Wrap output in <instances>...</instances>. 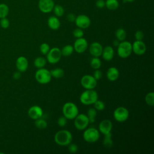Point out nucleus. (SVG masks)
<instances>
[{
    "mask_svg": "<svg viewBox=\"0 0 154 154\" xmlns=\"http://www.w3.org/2000/svg\"><path fill=\"white\" fill-rule=\"evenodd\" d=\"M115 35L118 40H119L120 42H122L125 40L126 37V32L123 28H120L116 30L115 32Z\"/></svg>",
    "mask_w": 154,
    "mask_h": 154,
    "instance_id": "obj_27",
    "label": "nucleus"
},
{
    "mask_svg": "<svg viewBox=\"0 0 154 154\" xmlns=\"http://www.w3.org/2000/svg\"><path fill=\"white\" fill-rule=\"evenodd\" d=\"M94 105V108L97 110V111H102L105 109V103L100 100L97 99L95 102L93 103Z\"/></svg>",
    "mask_w": 154,
    "mask_h": 154,
    "instance_id": "obj_34",
    "label": "nucleus"
},
{
    "mask_svg": "<svg viewBox=\"0 0 154 154\" xmlns=\"http://www.w3.org/2000/svg\"><path fill=\"white\" fill-rule=\"evenodd\" d=\"M72 134L68 130H60L57 132L54 135L55 143L60 146H67L72 143Z\"/></svg>",
    "mask_w": 154,
    "mask_h": 154,
    "instance_id": "obj_1",
    "label": "nucleus"
},
{
    "mask_svg": "<svg viewBox=\"0 0 154 154\" xmlns=\"http://www.w3.org/2000/svg\"><path fill=\"white\" fill-rule=\"evenodd\" d=\"M132 52L137 55H142L146 51V45L143 40H135L132 44Z\"/></svg>",
    "mask_w": 154,
    "mask_h": 154,
    "instance_id": "obj_14",
    "label": "nucleus"
},
{
    "mask_svg": "<svg viewBox=\"0 0 154 154\" xmlns=\"http://www.w3.org/2000/svg\"><path fill=\"white\" fill-rule=\"evenodd\" d=\"M60 50H61V53L62 56H64V57H69L71 55L74 51L73 46L71 45H65Z\"/></svg>",
    "mask_w": 154,
    "mask_h": 154,
    "instance_id": "obj_23",
    "label": "nucleus"
},
{
    "mask_svg": "<svg viewBox=\"0 0 154 154\" xmlns=\"http://www.w3.org/2000/svg\"><path fill=\"white\" fill-rule=\"evenodd\" d=\"M9 12V8L5 4H0V18L6 17Z\"/></svg>",
    "mask_w": 154,
    "mask_h": 154,
    "instance_id": "obj_31",
    "label": "nucleus"
},
{
    "mask_svg": "<svg viewBox=\"0 0 154 154\" xmlns=\"http://www.w3.org/2000/svg\"><path fill=\"white\" fill-rule=\"evenodd\" d=\"M145 102L147 105L153 106L154 105V93L151 91L146 94L145 96Z\"/></svg>",
    "mask_w": 154,
    "mask_h": 154,
    "instance_id": "obj_33",
    "label": "nucleus"
},
{
    "mask_svg": "<svg viewBox=\"0 0 154 154\" xmlns=\"http://www.w3.org/2000/svg\"><path fill=\"white\" fill-rule=\"evenodd\" d=\"M90 66L93 69H99L102 65L101 60L99 57H93V58L90 60Z\"/></svg>",
    "mask_w": 154,
    "mask_h": 154,
    "instance_id": "obj_28",
    "label": "nucleus"
},
{
    "mask_svg": "<svg viewBox=\"0 0 154 154\" xmlns=\"http://www.w3.org/2000/svg\"><path fill=\"white\" fill-rule=\"evenodd\" d=\"M135 38L136 40H143L144 38V33L141 30H137L135 32Z\"/></svg>",
    "mask_w": 154,
    "mask_h": 154,
    "instance_id": "obj_40",
    "label": "nucleus"
},
{
    "mask_svg": "<svg viewBox=\"0 0 154 154\" xmlns=\"http://www.w3.org/2000/svg\"><path fill=\"white\" fill-rule=\"evenodd\" d=\"M120 41L119 40H118L117 39H116V40H115L114 42H113V45H114V46H118V45H119V43H120Z\"/></svg>",
    "mask_w": 154,
    "mask_h": 154,
    "instance_id": "obj_45",
    "label": "nucleus"
},
{
    "mask_svg": "<svg viewBox=\"0 0 154 154\" xmlns=\"http://www.w3.org/2000/svg\"><path fill=\"white\" fill-rule=\"evenodd\" d=\"M66 19L70 22H74L76 19V16L73 13H69L66 16Z\"/></svg>",
    "mask_w": 154,
    "mask_h": 154,
    "instance_id": "obj_43",
    "label": "nucleus"
},
{
    "mask_svg": "<svg viewBox=\"0 0 154 154\" xmlns=\"http://www.w3.org/2000/svg\"><path fill=\"white\" fill-rule=\"evenodd\" d=\"M61 57L60 49L54 47L50 49L46 54V60L50 64H56L61 60Z\"/></svg>",
    "mask_w": 154,
    "mask_h": 154,
    "instance_id": "obj_9",
    "label": "nucleus"
},
{
    "mask_svg": "<svg viewBox=\"0 0 154 154\" xmlns=\"http://www.w3.org/2000/svg\"><path fill=\"white\" fill-rule=\"evenodd\" d=\"M52 78L59 79L62 78L64 75V71L61 68H56L50 70Z\"/></svg>",
    "mask_w": 154,
    "mask_h": 154,
    "instance_id": "obj_25",
    "label": "nucleus"
},
{
    "mask_svg": "<svg viewBox=\"0 0 154 154\" xmlns=\"http://www.w3.org/2000/svg\"><path fill=\"white\" fill-rule=\"evenodd\" d=\"M83 138L87 143H93L97 141L100 138V132L95 128L91 127L84 130Z\"/></svg>",
    "mask_w": 154,
    "mask_h": 154,
    "instance_id": "obj_4",
    "label": "nucleus"
},
{
    "mask_svg": "<svg viewBox=\"0 0 154 154\" xmlns=\"http://www.w3.org/2000/svg\"><path fill=\"white\" fill-rule=\"evenodd\" d=\"M86 115L88 119L89 122L90 123H93L95 122L96 117L97 115V110L94 108H90L88 109Z\"/></svg>",
    "mask_w": 154,
    "mask_h": 154,
    "instance_id": "obj_26",
    "label": "nucleus"
},
{
    "mask_svg": "<svg viewBox=\"0 0 154 154\" xmlns=\"http://www.w3.org/2000/svg\"><path fill=\"white\" fill-rule=\"evenodd\" d=\"M16 66L20 72H25L28 67V61L24 56L19 57L16 61Z\"/></svg>",
    "mask_w": 154,
    "mask_h": 154,
    "instance_id": "obj_18",
    "label": "nucleus"
},
{
    "mask_svg": "<svg viewBox=\"0 0 154 154\" xmlns=\"http://www.w3.org/2000/svg\"><path fill=\"white\" fill-rule=\"evenodd\" d=\"M34 125L36 128L40 129H44L48 126L47 122L45 119H42V117L35 120Z\"/></svg>",
    "mask_w": 154,
    "mask_h": 154,
    "instance_id": "obj_30",
    "label": "nucleus"
},
{
    "mask_svg": "<svg viewBox=\"0 0 154 154\" xmlns=\"http://www.w3.org/2000/svg\"><path fill=\"white\" fill-rule=\"evenodd\" d=\"M105 6L108 10H115L118 8L119 2L117 0H106Z\"/></svg>",
    "mask_w": 154,
    "mask_h": 154,
    "instance_id": "obj_24",
    "label": "nucleus"
},
{
    "mask_svg": "<svg viewBox=\"0 0 154 154\" xmlns=\"http://www.w3.org/2000/svg\"><path fill=\"white\" fill-rule=\"evenodd\" d=\"M73 35L76 38H81L84 35V31L82 29L77 27L73 31Z\"/></svg>",
    "mask_w": 154,
    "mask_h": 154,
    "instance_id": "obj_36",
    "label": "nucleus"
},
{
    "mask_svg": "<svg viewBox=\"0 0 154 154\" xmlns=\"http://www.w3.org/2000/svg\"><path fill=\"white\" fill-rule=\"evenodd\" d=\"M62 112L63 116L67 119V120H72L79 114L78 106L73 102H67L65 103L62 108Z\"/></svg>",
    "mask_w": 154,
    "mask_h": 154,
    "instance_id": "obj_3",
    "label": "nucleus"
},
{
    "mask_svg": "<svg viewBox=\"0 0 154 154\" xmlns=\"http://www.w3.org/2000/svg\"><path fill=\"white\" fill-rule=\"evenodd\" d=\"M112 129V123L111 120L108 119H104L102 120L99 124L98 130L100 133L106 135L111 133Z\"/></svg>",
    "mask_w": 154,
    "mask_h": 154,
    "instance_id": "obj_16",
    "label": "nucleus"
},
{
    "mask_svg": "<svg viewBox=\"0 0 154 154\" xmlns=\"http://www.w3.org/2000/svg\"><path fill=\"white\" fill-rule=\"evenodd\" d=\"M89 123L88 119L85 114H78L74 119V126L79 131H84Z\"/></svg>",
    "mask_w": 154,
    "mask_h": 154,
    "instance_id": "obj_8",
    "label": "nucleus"
},
{
    "mask_svg": "<svg viewBox=\"0 0 154 154\" xmlns=\"http://www.w3.org/2000/svg\"><path fill=\"white\" fill-rule=\"evenodd\" d=\"M98 99L97 93L94 90H85L79 96V100L81 103L85 105L93 104Z\"/></svg>",
    "mask_w": 154,
    "mask_h": 154,
    "instance_id": "obj_2",
    "label": "nucleus"
},
{
    "mask_svg": "<svg viewBox=\"0 0 154 154\" xmlns=\"http://www.w3.org/2000/svg\"><path fill=\"white\" fill-rule=\"evenodd\" d=\"M67 123V119L64 116L60 117L57 120V124L60 127H64L66 125Z\"/></svg>",
    "mask_w": 154,
    "mask_h": 154,
    "instance_id": "obj_37",
    "label": "nucleus"
},
{
    "mask_svg": "<svg viewBox=\"0 0 154 154\" xmlns=\"http://www.w3.org/2000/svg\"><path fill=\"white\" fill-rule=\"evenodd\" d=\"M93 77L97 81L99 79H100L102 76V71L100 70L99 69H95L94 73H93Z\"/></svg>",
    "mask_w": 154,
    "mask_h": 154,
    "instance_id": "obj_41",
    "label": "nucleus"
},
{
    "mask_svg": "<svg viewBox=\"0 0 154 154\" xmlns=\"http://www.w3.org/2000/svg\"><path fill=\"white\" fill-rule=\"evenodd\" d=\"M96 5L98 8H103L105 7V1L97 0L96 2Z\"/></svg>",
    "mask_w": 154,
    "mask_h": 154,
    "instance_id": "obj_42",
    "label": "nucleus"
},
{
    "mask_svg": "<svg viewBox=\"0 0 154 154\" xmlns=\"http://www.w3.org/2000/svg\"><path fill=\"white\" fill-rule=\"evenodd\" d=\"M97 84V80L91 75H85L81 79V84L85 90L94 89Z\"/></svg>",
    "mask_w": 154,
    "mask_h": 154,
    "instance_id": "obj_10",
    "label": "nucleus"
},
{
    "mask_svg": "<svg viewBox=\"0 0 154 154\" xmlns=\"http://www.w3.org/2000/svg\"><path fill=\"white\" fill-rule=\"evenodd\" d=\"M55 4L53 0H39L38 7L43 13H48L52 11Z\"/></svg>",
    "mask_w": 154,
    "mask_h": 154,
    "instance_id": "obj_13",
    "label": "nucleus"
},
{
    "mask_svg": "<svg viewBox=\"0 0 154 154\" xmlns=\"http://www.w3.org/2000/svg\"><path fill=\"white\" fill-rule=\"evenodd\" d=\"M103 47L99 42H93L89 46V52L91 55L94 57H99L102 55Z\"/></svg>",
    "mask_w": 154,
    "mask_h": 154,
    "instance_id": "obj_17",
    "label": "nucleus"
},
{
    "mask_svg": "<svg viewBox=\"0 0 154 154\" xmlns=\"http://www.w3.org/2000/svg\"><path fill=\"white\" fill-rule=\"evenodd\" d=\"M20 72L19 71H17V72H16L13 73V77L14 79H18L20 78Z\"/></svg>",
    "mask_w": 154,
    "mask_h": 154,
    "instance_id": "obj_44",
    "label": "nucleus"
},
{
    "mask_svg": "<svg viewBox=\"0 0 154 154\" xmlns=\"http://www.w3.org/2000/svg\"><path fill=\"white\" fill-rule=\"evenodd\" d=\"M73 46L75 51H76L77 53L82 54L88 48V42L83 37L78 38L75 41Z\"/></svg>",
    "mask_w": 154,
    "mask_h": 154,
    "instance_id": "obj_12",
    "label": "nucleus"
},
{
    "mask_svg": "<svg viewBox=\"0 0 154 154\" xmlns=\"http://www.w3.org/2000/svg\"><path fill=\"white\" fill-rule=\"evenodd\" d=\"M114 55V50L113 48L111 46H106L103 48L102 55L103 59L106 61H111L112 60Z\"/></svg>",
    "mask_w": 154,
    "mask_h": 154,
    "instance_id": "obj_19",
    "label": "nucleus"
},
{
    "mask_svg": "<svg viewBox=\"0 0 154 154\" xmlns=\"http://www.w3.org/2000/svg\"><path fill=\"white\" fill-rule=\"evenodd\" d=\"M134 0H125L124 1V2L125 1V2H133Z\"/></svg>",
    "mask_w": 154,
    "mask_h": 154,
    "instance_id": "obj_46",
    "label": "nucleus"
},
{
    "mask_svg": "<svg viewBox=\"0 0 154 154\" xmlns=\"http://www.w3.org/2000/svg\"><path fill=\"white\" fill-rule=\"evenodd\" d=\"M54 13L57 17H61L64 13V10L61 5H55L53 8Z\"/></svg>",
    "mask_w": 154,
    "mask_h": 154,
    "instance_id": "obj_32",
    "label": "nucleus"
},
{
    "mask_svg": "<svg viewBox=\"0 0 154 154\" xmlns=\"http://www.w3.org/2000/svg\"><path fill=\"white\" fill-rule=\"evenodd\" d=\"M47 63V60L43 57H38L34 60V65L37 69L44 67Z\"/></svg>",
    "mask_w": 154,
    "mask_h": 154,
    "instance_id": "obj_22",
    "label": "nucleus"
},
{
    "mask_svg": "<svg viewBox=\"0 0 154 154\" xmlns=\"http://www.w3.org/2000/svg\"><path fill=\"white\" fill-rule=\"evenodd\" d=\"M67 146H68V150L70 153H75L77 152L78 150V146L75 143H70Z\"/></svg>",
    "mask_w": 154,
    "mask_h": 154,
    "instance_id": "obj_38",
    "label": "nucleus"
},
{
    "mask_svg": "<svg viewBox=\"0 0 154 154\" xmlns=\"http://www.w3.org/2000/svg\"><path fill=\"white\" fill-rule=\"evenodd\" d=\"M0 25L2 28H4V29L8 28V26L10 25L9 20L6 17L2 18L0 20Z\"/></svg>",
    "mask_w": 154,
    "mask_h": 154,
    "instance_id": "obj_39",
    "label": "nucleus"
},
{
    "mask_svg": "<svg viewBox=\"0 0 154 154\" xmlns=\"http://www.w3.org/2000/svg\"><path fill=\"white\" fill-rule=\"evenodd\" d=\"M103 144L105 147H107V148H109V147H112V146L113 144V141L112 140L111 133L104 135Z\"/></svg>",
    "mask_w": 154,
    "mask_h": 154,
    "instance_id": "obj_29",
    "label": "nucleus"
},
{
    "mask_svg": "<svg viewBox=\"0 0 154 154\" xmlns=\"http://www.w3.org/2000/svg\"><path fill=\"white\" fill-rule=\"evenodd\" d=\"M40 51L43 55H46L50 50L49 45L46 43H43L40 46Z\"/></svg>",
    "mask_w": 154,
    "mask_h": 154,
    "instance_id": "obj_35",
    "label": "nucleus"
},
{
    "mask_svg": "<svg viewBox=\"0 0 154 154\" xmlns=\"http://www.w3.org/2000/svg\"><path fill=\"white\" fill-rule=\"evenodd\" d=\"M129 116L128 109L122 106H119L115 109L113 112L114 119L118 122H124L128 120Z\"/></svg>",
    "mask_w": 154,
    "mask_h": 154,
    "instance_id": "obj_7",
    "label": "nucleus"
},
{
    "mask_svg": "<svg viewBox=\"0 0 154 154\" xmlns=\"http://www.w3.org/2000/svg\"><path fill=\"white\" fill-rule=\"evenodd\" d=\"M119 57L122 58H128L132 52V43L128 41L123 40L120 42L117 46V50Z\"/></svg>",
    "mask_w": 154,
    "mask_h": 154,
    "instance_id": "obj_6",
    "label": "nucleus"
},
{
    "mask_svg": "<svg viewBox=\"0 0 154 154\" xmlns=\"http://www.w3.org/2000/svg\"><path fill=\"white\" fill-rule=\"evenodd\" d=\"M48 25L49 28L52 30H57L60 26V21L58 17L51 16L48 19Z\"/></svg>",
    "mask_w": 154,
    "mask_h": 154,
    "instance_id": "obj_21",
    "label": "nucleus"
},
{
    "mask_svg": "<svg viewBox=\"0 0 154 154\" xmlns=\"http://www.w3.org/2000/svg\"><path fill=\"white\" fill-rule=\"evenodd\" d=\"M106 78L110 81H115L120 75L119 70L116 67H110L106 71Z\"/></svg>",
    "mask_w": 154,
    "mask_h": 154,
    "instance_id": "obj_20",
    "label": "nucleus"
},
{
    "mask_svg": "<svg viewBox=\"0 0 154 154\" xmlns=\"http://www.w3.org/2000/svg\"><path fill=\"white\" fill-rule=\"evenodd\" d=\"M28 116L32 120H36L41 118L43 114L42 108L38 105L31 106L28 111Z\"/></svg>",
    "mask_w": 154,
    "mask_h": 154,
    "instance_id": "obj_15",
    "label": "nucleus"
},
{
    "mask_svg": "<svg viewBox=\"0 0 154 154\" xmlns=\"http://www.w3.org/2000/svg\"><path fill=\"white\" fill-rule=\"evenodd\" d=\"M74 22L78 28L81 29H86L88 28L91 24L90 19L85 14H79L76 16Z\"/></svg>",
    "mask_w": 154,
    "mask_h": 154,
    "instance_id": "obj_11",
    "label": "nucleus"
},
{
    "mask_svg": "<svg viewBox=\"0 0 154 154\" xmlns=\"http://www.w3.org/2000/svg\"><path fill=\"white\" fill-rule=\"evenodd\" d=\"M35 80L41 84H46L51 82L52 76L50 70L44 67L38 69L35 73Z\"/></svg>",
    "mask_w": 154,
    "mask_h": 154,
    "instance_id": "obj_5",
    "label": "nucleus"
}]
</instances>
